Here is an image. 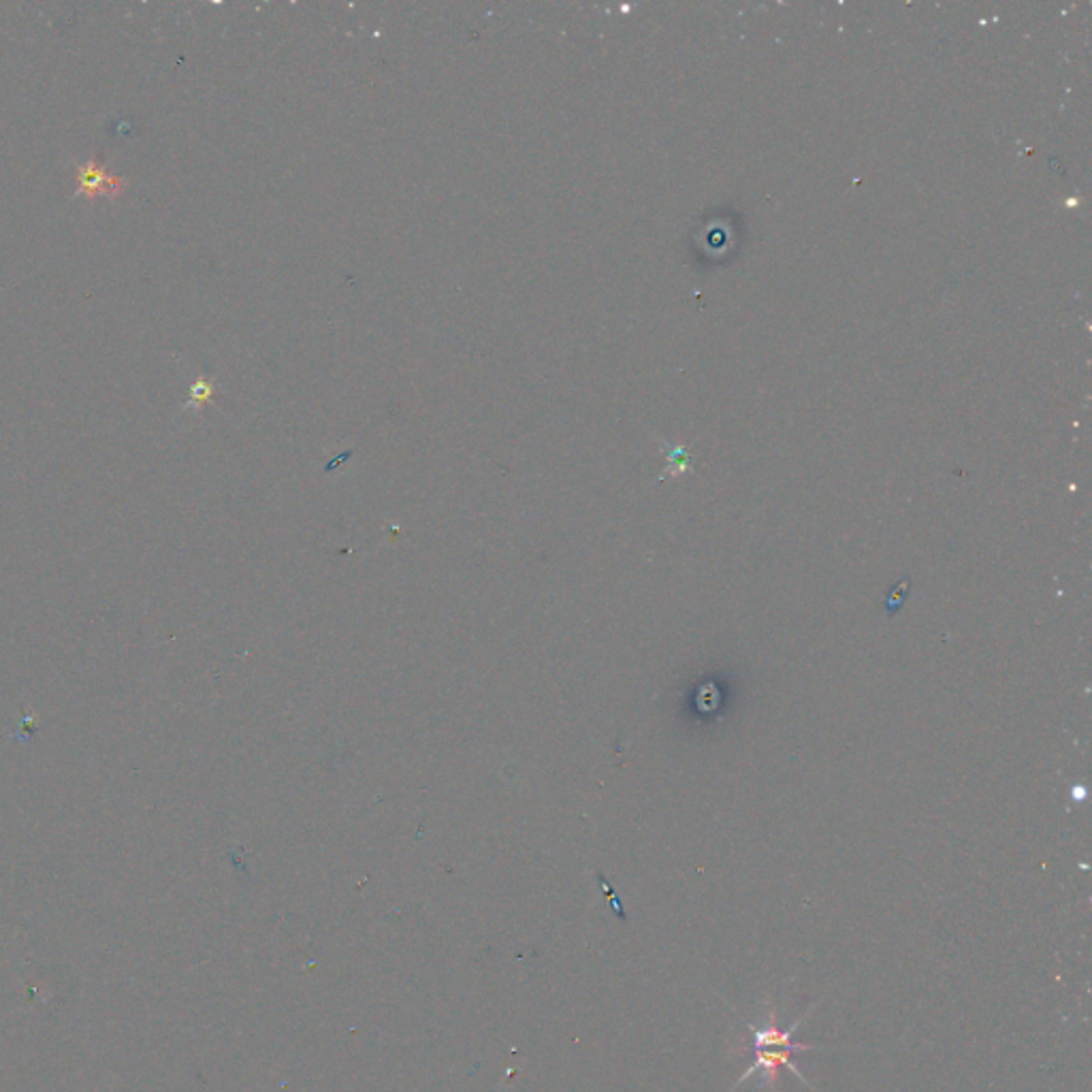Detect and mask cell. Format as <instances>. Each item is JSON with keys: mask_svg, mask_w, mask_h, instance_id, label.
Masks as SVG:
<instances>
[{"mask_svg": "<svg viewBox=\"0 0 1092 1092\" xmlns=\"http://www.w3.org/2000/svg\"><path fill=\"white\" fill-rule=\"evenodd\" d=\"M823 1045H811V1043H799L794 1045V1048H764V1050H754V1065H749V1069L741 1075V1078L735 1082V1088H739L741 1084H745L747 1080H752L754 1075L762 1073V1086H775L777 1082V1075H779V1069H788L794 1073V1078L803 1082L805 1086H809L811 1090L816 1092V1088L811 1086L805 1078L803 1073L796 1069V1065L792 1063V1054L794 1052H811V1050H821ZM732 1088V1090H735Z\"/></svg>", "mask_w": 1092, "mask_h": 1092, "instance_id": "1", "label": "cell"}, {"mask_svg": "<svg viewBox=\"0 0 1092 1092\" xmlns=\"http://www.w3.org/2000/svg\"><path fill=\"white\" fill-rule=\"evenodd\" d=\"M75 197L116 199L129 189V180L109 174L99 156L75 167Z\"/></svg>", "mask_w": 1092, "mask_h": 1092, "instance_id": "2", "label": "cell"}, {"mask_svg": "<svg viewBox=\"0 0 1092 1092\" xmlns=\"http://www.w3.org/2000/svg\"><path fill=\"white\" fill-rule=\"evenodd\" d=\"M816 1007H811L805 1016H801L799 1020H796L792 1026L784 1028L777 1024V1016H775V1009H769V1018L767 1022H764L762 1026H752L747 1024L749 1033H752V1050H764V1048H794V1033L799 1031V1026L805 1022V1018L809 1016L811 1011H814Z\"/></svg>", "mask_w": 1092, "mask_h": 1092, "instance_id": "3", "label": "cell"}, {"mask_svg": "<svg viewBox=\"0 0 1092 1092\" xmlns=\"http://www.w3.org/2000/svg\"><path fill=\"white\" fill-rule=\"evenodd\" d=\"M909 589H911V576H907V579H900V581H898V585L892 589V594L887 596V600H885V613H887V617H894V615L898 613V608L902 606L904 598H907Z\"/></svg>", "mask_w": 1092, "mask_h": 1092, "instance_id": "4", "label": "cell"}, {"mask_svg": "<svg viewBox=\"0 0 1092 1092\" xmlns=\"http://www.w3.org/2000/svg\"><path fill=\"white\" fill-rule=\"evenodd\" d=\"M214 395V386L210 380H197L193 386H191V397H189V405H193V408H201L203 403H208Z\"/></svg>", "mask_w": 1092, "mask_h": 1092, "instance_id": "5", "label": "cell"}]
</instances>
